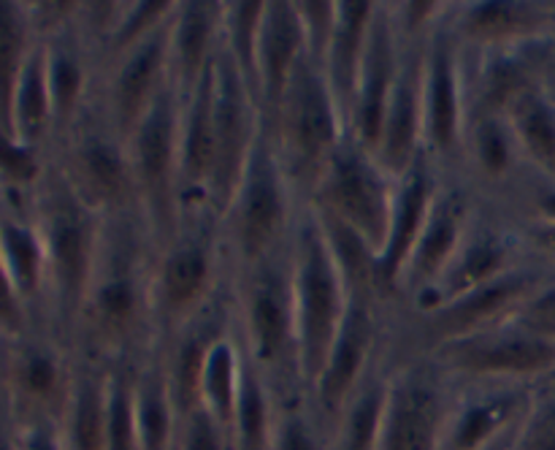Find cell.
I'll use <instances>...</instances> for the list:
<instances>
[{"label": "cell", "instance_id": "1", "mask_svg": "<svg viewBox=\"0 0 555 450\" xmlns=\"http://www.w3.org/2000/svg\"><path fill=\"white\" fill-rule=\"evenodd\" d=\"M157 247L139 211L103 217L76 350L106 363H139L157 347L152 271Z\"/></svg>", "mask_w": 555, "mask_h": 450}, {"label": "cell", "instance_id": "2", "mask_svg": "<svg viewBox=\"0 0 555 450\" xmlns=\"http://www.w3.org/2000/svg\"><path fill=\"white\" fill-rule=\"evenodd\" d=\"M27 209L47 255L43 329L76 350V325L95 263L101 217L74 193L52 160L27 198Z\"/></svg>", "mask_w": 555, "mask_h": 450}, {"label": "cell", "instance_id": "3", "mask_svg": "<svg viewBox=\"0 0 555 450\" xmlns=\"http://www.w3.org/2000/svg\"><path fill=\"white\" fill-rule=\"evenodd\" d=\"M293 304H296L298 374L304 394H312L331 356L341 320H345L350 285L325 239L320 217L312 204L298 211L296 231L291 239Z\"/></svg>", "mask_w": 555, "mask_h": 450}, {"label": "cell", "instance_id": "4", "mask_svg": "<svg viewBox=\"0 0 555 450\" xmlns=\"http://www.w3.org/2000/svg\"><path fill=\"white\" fill-rule=\"evenodd\" d=\"M233 304L244 352L269 380L274 394L280 399L304 394L298 374L291 244L258 266L233 274Z\"/></svg>", "mask_w": 555, "mask_h": 450}, {"label": "cell", "instance_id": "5", "mask_svg": "<svg viewBox=\"0 0 555 450\" xmlns=\"http://www.w3.org/2000/svg\"><path fill=\"white\" fill-rule=\"evenodd\" d=\"M233 274L220 217L211 211L182 217L171 242L157 249L152 271L157 345L228 291Z\"/></svg>", "mask_w": 555, "mask_h": 450}, {"label": "cell", "instance_id": "6", "mask_svg": "<svg viewBox=\"0 0 555 450\" xmlns=\"http://www.w3.org/2000/svg\"><path fill=\"white\" fill-rule=\"evenodd\" d=\"M293 190L309 204L331 157L347 139V125L331 92L325 70L304 54L274 117L263 119Z\"/></svg>", "mask_w": 555, "mask_h": 450}, {"label": "cell", "instance_id": "7", "mask_svg": "<svg viewBox=\"0 0 555 450\" xmlns=\"http://www.w3.org/2000/svg\"><path fill=\"white\" fill-rule=\"evenodd\" d=\"M301 198L287 179L269 130L260 119L258 139L247 157L242 179L222 215V236L231 253L233 271L258 266L291 244Z\"/></svg>", "mask_w": 555, "mask_h": 450}, {"label": "cell", "instance_id": "8", "mask_svg": "<svg viewBox=\"0 0 555 450\" xmlns=\"http://www.w3.org/2000/svg\"><path fill=\"white\" fill-rule=\"evenodd\" d=\"M49 160L101 220L139 211L128 139L108 117L98 92L68 136L52 146Z\"/></svg>", "mask_w": 555, "mask_h": 450}, {"label": "cell", "instance_id": "9", "mask_svg": "<svg viewBox=\"0 0 555 450\" xmlns=\"http://www.w3.org/2000/svg\"><path fill=\"white\" fill-rule=\"evenodd\" d=\"M182 101L184 98L168 79L128 139L141 220L150 228L157 249L171 242L182 222V201H179Z\"/></svg>", "mask_w": 555, "mask_h": 450}, {"label": "cell", "instance_id": "10", "mask_svg": "<svg viewBox=\"0 0 555 450\" xmlns=\"http://www.w3.org/2000/svg\"><path fill=\"white\" fill-rule=\"evenodd\" d=\"M426 358L455 385H537L545 390V380H555V339L513 320L434 347Z\"/></svg>", "mask_w": 555, "mask_h": 450}, {"label": "cell", "instance_id": "11", "mask_svg": "<svg viewBox=\"0 0 555 450\" xmlns=\"http://www.w3.org/2000/svg\"><path fill=\"white\" fill-rule=\"evenodd\" d=\"M396 307H390L374 287H350L345 320L336 336L331 356L325 361L318 385L309 394L314 410L320 412L328 428L356 396L363 380L372 374L379 358L393 342Z\"/></svg>", "mask_w": 555, "mask_h": 450}, {"label": "cell", "instance_id": "12", "mask_svg": "<svg viewBox=\"0 0 555 450\" xmlns=\"http://www.w3.org/2000/svg\"><path fill=\"white\" fill-rule=\"evenodd\" d=\"M396 190H399V182L388 177L377 157L363 150L352 136H347L336 155L331 157L318 193L309 204L323 215L345 222L379 258L388 242L390 220H393Z\"/></svg>", "mask_w": 555, "mask_h": 450}, {"label": "cell", "instance_id": "13", "mask_svg": "<svg viewBox=\"0 0 555 450\" xmlns=\"http://www.w3.org/2000/svg\"><path fill=\"white\" fill-rule=\"evenodd\" d=\"M455 385L431 358L396 347L377 450H439Z\"/></svg>", "mask_w": 555, "mask_h": 450}, {"label": "cell", "instance_id": "14", "mask_svg": "<svg viewBox=\"0 0 555 450\" xmlns=\"http://www.w3.org/2000/svg\"><path fill=\"white\" fill-rule=\"evenodd\" d=\"M466 133L464 49L448 16L426 38L423 54V146L442 171H459Z\"/></svg>", "mask_w": 555, "mask_h": 450}, {"label": "cell", "instance_id": "15", "mask_svg": "<svg viewBox=\"0 0 555 450\" xmlns=\"http://www.w3.org/2000/svg\"><path fill=\"white\" fill-rule=\"evenodd\" d=\"M9 342L5 361H0V394L14 421H60L74 383L76 350L47 329H30Z\"/></svg>", "mask_w": 555, "mask_h": 450}, {"label": "cell", "instance_id": "16", "mask_svg": "<svg viewBox=\"0 0 555 450\" xmlns=\"http://www.w3.org/2000/svg\"><path fill=\"white\" fill-rule=\"evenodd\" d=\"M442 171V168H439ZM477 204H480V190L459 171L439 173V188L434 195L431 215L426 228L412 249L410 260L401 274L399 293H396V309H406L426 296L464 244L466 231L472 226Z\"/></svg>", "mask_w": 555, "mask_h": 450}, {"label": "cell", "instance_id": "17", "mask_svg": "<svg viewBox=\"0 0 555 450\" xmlns=\"http://www.w3.org/2000/svg\"><path fill=\"white\" fill-rule=\"evenodd\" d=\"M211 114H215V177H211L209 209L222 220L260 130L258 101L222 43L215 57Z\"/></svg>", "mask_w": 555, "mask_h": 450}, {"label": "cell", "instance_id": "18", "mask_svg": "<svg viewBox=\"0 0 555 450\" xmlns=\"http://www.w3.org/2000/svg\"><path fill=\"white\" fill-rule=\"evenodd\" d=\"M542 394L537 385H455L439 450H486L524 423Z\"/></svg>", "mask_w": 555, "mask_h": 450}, {"label": "cell", "instance_id": "19", "mask_svg": "<svg viewBox=\"0 0 555 450\" xmlns=\"http://www.w3.org/2000/svg\"><path fill=\"white\" fill-rule=\"evenodd\" d=\"M171 20L160 30L146 36L144 41L135 43L133 49H128V52H122L101 68L98 98L103 101L108 117L114 119V125H117L125 139H130V133L141 123L150 103L171 79L168 76Z\"/></svg>", "mask_w": 555, "mask_h": 450}, {"label": "cell", "instance_id": "20", "mask_svg": "<svg viewBox=\"0 0 555 450\" xmlns=\"http://www.w3.org/2000/svg\"><path fill=\"white\" fill-rule=\"evenodd\" d=\"M423 41L401 38V63L396 74L393 92L385 106L383 130L372 155L396 182L415 168V163L426 155L423 146Z\"/></svg>", "mask_w": 555, "mask_h": 450}, {"label": "cell", "instance_id": "21", "mask_svg": "<svg viewBox=\"0 0 555 450\" xmlns=\"http://www.w3.org/2000/svg\"><path fill=\"white\" fill-rule=\"evenodd\" d=\"M450 27L461 47L472 52L553 41L555 3H531V0L450 3Z\"/></svg>", "mask_w": 555, "mask_h": 450}, {"label": "cell", "instance_id": "22", "mask_svg": "<svg viewBox=\"0 0 555 450\" xmlns=\"http://www.w3.org/2000/svg\"><path fill=\"white\" fill-rule=\"evenodd\" d=\"M439 168L428 155H423L415 163L410 173L399 182L393 204V220H390L388 242H385L383 255L374 266V287H377L379 298L396 307V293H399L401 274L410 260L412 249H415L417 239H421L423 228H426L428 215H431L434 195L439 188Z\"/></svg>", "mask_w": 555, "mask_h": 450}, {"label": "cell", "instance_id": "23", "mask_svg": "<svg viewBox=\"0 0 555 450\" xmlns=\"http://www.w3.org/2000/svg\"><path fill=\"white\" fill-rule=\"evenodd\" d=\"M399 63L401 36L396 30L390 3H377L372 30H369L366 54H363L361 76H358L356 106H352L350 117V136L369 152H374V146H377L385 106H388L390 92H393Z\"/></svg>", "mask_w": 555, "mask_h": 450}, {"label": "cell", "instance_id": "24", "mask_svg": "<svg viewBox=\"0 0 555 450\" xmlns=\"http://www.w3.org/2000/svg\"><path fill=\"white\" fill-rule=\"evenodd\" d=\"M0 260L33 329H43L47 255H43L41 233L25 201L9 198V195L0 198Z\"/></svg>", "mask_w": 555, "mask_h": 450}, {"label": "cell", "instance_id": "25", "mask_svg": "<svg viewBox=\"0 0 555 450\" xmlns=\"http://www.w3.org/2000/svg\"><path fill=\"white\" fill-rule=\"evenodd\" d=\"M307 54L301 16L293 0H266L258 36V106L260 119H271Z\"/></svg>", "mask_w": 555, "mask_h": 450}, {"label": "cell", "instance_id": "26", "mask_svg": "<svg viewBox=\"0 0 555 450\" xmlns=\"http://www.w3.org/2000/svg\"><path fill=\"white\" fill-rule=\"evenodd\" d=\"M222 43L220 0H184L177 3L168 41V76L179 95H190L215 63Z\"/></svg>", "mask_w": 555, "mask_h": 450}, {"label": "cell", "instance_id": "27", "mask_svg": "<svg viewBox=\"0 0 555 450\" xmlns=\"http://www.w3.org/2000/svg\"><path fill=\"white\" fill-rule=\"evenodd\" d=\"M374 11H377V3H372V0H336L334 38H331L328 52H325L323 70L336 98V106L345 117L347 133H350L358 76H361Z\"/></svg>", "mask_w": 555, "mask_h": 450}, {"label": "cell", "instance_id": "28", "mask_svg": "<svg viewBox=\"0 0 555 450\" xmlns=\"http://www.w3.org/2000/svg\"><path fill=\"white\" fill-rule=\"evenodd\" d=\"M106 385L108 363L76 350L74 383L57 421L65 450H108Z\"/></svg>", "mask_w": 555, "mask_h": 450}, {"label": "cell", "instance_id": "29", "mask_svg": "<svg viewBox=\"0 0 555 450\" xmlns=\"http://www.w3.org/2000/svg\"><path fill=\"white\" fill-rule=\"evenodd\" d=\"M133 417L139 450H177L179 410L160 356L152 350L133 367Z\"/></svg>", "mask_w": 555, "mask_h": 450}, {"label": "cell", "instance_id": "30", "mask_svg": "<svg viewBox=\"0 0 555 450\" xmlns=\"http://www.w3.org/2000/svg\"><path fill=\"white\" fill-rule=\"evenodd\" d=\"M393 342L331 426V450H377L388 407Z\"/></svg>", "mask_w": 555, "mask_h": 450}, {"label": "cell", "instance_id": "31", "mask_svg": "<svg viewBox=\"0 0 555 450\" xmlns=\"http://www.w3.org/2000/svg\"><path fill=\"white\" fill-rule=\"evenodd\" d=\"M504 119L513 128L526 168L555 179V98L545 79L520 92L504 112Z\"/></svg>", "mask_w": 555, "mask_h": 450}, {"label": "cell", "instance_id": "32", "mask_svg": "<svg viewBox=\"0 0 555 450\" xmlns=\"http://www.w3.org/2000/svg\"><path fill=\"white\" fill-rule=\"evenodd\" d=\"M11 136L20 144L36 146L49 155L52 146V101L47 85V43L36 36L25 60L14 101H11Z\"/></svg>", "mask_w": 555, "mask_h": 450}, {"label": "cell", "instance_id": "33", "mask_svg": "<svg viewBox=\"0 0 555 450\" xmlns=\"http://www.w3.org/2000/svg\"><path fill=\"white\" fill-rule=\"evenodd\" d=\"M242 342V339H238ZM244 350V347H242ZM276 421V394L244 352L242 388L231 426V450H271Z\"/></svg>", "mask_w": 555, "mask_h": 450}, {"label": "cell", "instance_id": "34", "mask_svg": "<svg viewBox=\"0 0 555 450\" xmlns=\"http://www.w3.org/2000/svg\"><path fill=\"white\" fill-rule=\"evenodd\" d=\"M244 350L238 342L236 323L211 345L206 356L204 377H201V404L222 423V428L231 437L233 415H236L238 388H242Z\"/></svg>", "mask_w": 555, "mask_h": 450}, {"label": "cell", "instance_id": "35", "mask_svg": "<svg viewBox=\"0 0 555 450\" xmlns=\"http://www.w3.org/2000/svg\"><path fill=\"white\" fill-rule=\"evenodd\" d=\"M36 43L27 5L0 0V128L11 133V101L25 60Z\"/></svg>", "mask_w": 555, "mask_h": 450}, {"label": "cell", "instance_id": "36", "mask_svg": "<svg viewBox=\"0 0 555 450\" xmlns=\"http://www.w3.org/2000/svg\"><path fill=\"white\" fill-rule=\"evenodd\" d=\"M266 0H233L222 3V49L231 54L236 68L258 101V36Z\"/></svg>", "mask_w": 555, "mask_h": 450}, {"label": "cell", "instance_id": "37", "mask_svg": "<svg viewBox=\"0 0 555 450\" xmlns=\"http://www.w3.org/2000/svg\"><path fill=\"white\" fill-rule=\"evenodd\" d=\"M271 450H331V428L307 394L276 396Z\"/></svg>", "mask_w": 555, "mask_h": 450}, {"label": "cell", "instance_id": "38", "mask_svg": "<svg viewBox=\"0 0 555 450\" xmlns=\"http://www.w3.org/2000/svg\"><path fill=\"white\" fill-rule=\"evenodd\" d=\"M296 11L301 16L304 36H307V54L323 68L325 52L334 38L336 0H301L296 3Z\"/></svg>", "mask_w": 555, "mask_h": 450}, {"label": "cell", "instance_id": "39", "mask_svg": "<svg viewBox=\"0 0 555 450\" xmlns=\"http://www.w3.org/2000/svg\"><path fill=\"white\" fill-rule=\"evenodd\" d=\"M177 450H231V437L204 404L179 421Z\"/></svg>", "mask_w": 555, "mask_h": 450}, {"label": "cell", "instance_id": "40", "mask_svg": "<svg viewBox=\"0 0 555 450\" xmlns=\"http://www.w3.org/2000/svg\"><path fill=\"white\" fill-rule=\"evenodd\" d=\"M515 450H555V394L551 390L540 396L524 421Z\"/></svg>", "mask_w": 555, "mask_h": 450}, {"label": "cell", "instance_id": "41", "mask_svg": "<svg viewBox=\"0 0 555 450\" xmlns=\"http://www.w3.org/2000/svg\"><path fill=\"white\" fill-rule=\"evenodd\" d=\"M513 323L524 325V329L534 331L540 336H547V339H555V280L547 282L540 293H534L518 309Z\"/></svg>", "mask_w": 555, "mask_h": 450}, {"label": "cell", "instance_id": "42", "mask_svg": "<svg viewBox=\"0 0 555 450\" xmlns=\"http://www.w3.org/2000/svg\"><path fill=\"white\" fill-rule=\"evenodd\" d=\"M14 450H65L57 421H14Z\"/></svg>", "mask_w": 555, "mask_h": 450}, {"label": "cell", "instance_id": "43", "mask_svg": "<svg viewBox=\"0 0 555 450\" xmlns=\"http://www.w3.org/2000/svg\"><path fill=\"white\" fill-rule=\"evenodd\" d=\"M30 329V318H27L20 296H16L14 287H11L9 274H5L3 269V260H0V334H3L5 339H14V336L27 334Z\"/></svg>", "mask_w": 555, "mask_h": 450}, {"label": "cell", "instance_id": "44", "mask_svg": "<svg viewBox=\"0 0 555 450\" xmlns=\"http://www.w3.org/2000/svg\"><path fill=\"white\" fill-rule=\"evenodd\" d=\"M0 450H14V415L3 394H0Z\"/></svg>", "mask_w": 555, "mask_h": 450}, {"label": "cell", "instance_id": "45", "mask_svg": "<svg viewBox=\"0 0 555 450\" xmlns=\"http://www.w3.org/2000/svg\"><path fill=\"white\" fill-rule=\"evenodd\" d=\"M520 428H524V423H518V426H515V428H509V432L504 434V437H499L496 442L488 445L486 450H515V442H518Z\"/></svg>", "mask_w": 555, "mask_h": 450}, {"label": "cell", "instance_id": "46", "mask_svg": "<svg viewBox=\"0 0 555 450\" xmlns=\"http://www.w3.org/2000/svg\"><path fill=\"white\" fill-rule=\"evenodd\" d=\"M545 87L553 92V98H555V54H553L551 65H547V70H545Z\"/></svg>", "mask_w": 555, "mask_h": 450}]
</instances>
